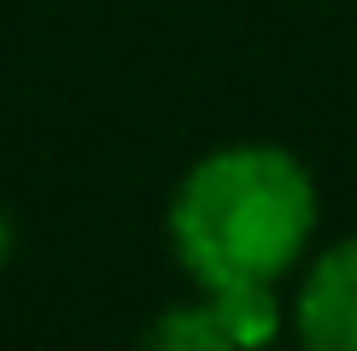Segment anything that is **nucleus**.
Here are the masks:
<instances>
[{
  "label": "nucleus",
  "instance_id": "1",
  "mask_svg": "<svg viewBox=\"0 0 357 351\" xmlns=\"http://www.w3.org/2000/svg\"><path fill=\"white\" fill-rule=\"evenodd\" d=\"M317 182L287 146L241 141L217 146L170 194L176 263L217 287H281L317 240Z\"/></svg>",
  "mask_w": 357,
  "mask_h": 351
},
{
  "label": "nucleus",
  "instance_id": "2",
  "mask_svg": "<svg viewBox=\"0 0 357 351\" xmlns=\"http://www.w3.org/2000/svg\"><path fill=\"white\" fill-rule=\"evenodd\" d=\"M299 351H357V234L310 258L293 299Z\"/></svg>",
  "mask_w": 357,
  "mask_h": 351
},
{
  "label": "nucleus",
  "instance_id": "3",
  "mask_svg": "<svg viewBox=\"0 0 357 351\" xmlns=\"http://www.w3.org/2000/svg\"><path fill=\"white\" fill-rule=\"evenodd\" d=\"M141 351H246L234 322L222 316V304L211 292H199L193 304H170L165 316L146 322Z\"/></svg>",
  "mask_w": 357,
  "mask_h": 351
},
{
  "label": "nucleus",
  "instance_id": "4",
  "mask_svg": "<svg viewBox=\"0 0 357 351\" xmlns=\"http://www.w3.org/2000/svg\"><path fill=\"white\" fill-rule=\"evenodd\" d=\"M12 258V223H6V211H0V263Z\"/></svg>",
  "mask_w": 357,
  "mask_h": 351
},
{
  "label": "nucleus",
  "instance_id": "5",
  "mask_svg": "<svg viewBox=\"0 0 357 351\" xmlns=\"http://www.w3.org/2000/svg\"><path fill=\"white\" fill-rule=\"evenodd\" d=\"M270 351H275V345H270Z\"/></svg>",
  "mask_w": 357,
  "mask_h": 351
}]
</instances>
